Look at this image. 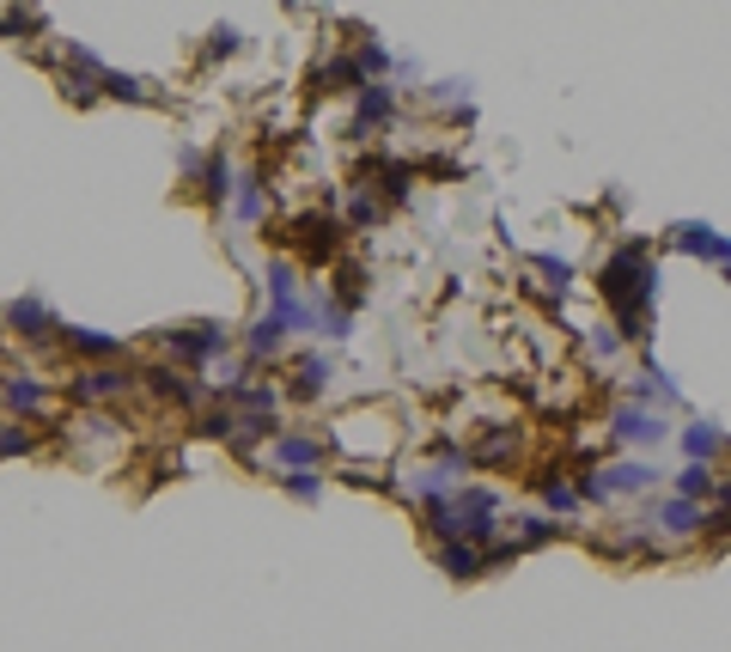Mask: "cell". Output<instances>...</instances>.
<instances>
[{
  "label": "cell",
  "mask_w": 731,
  "mask_h": 652,
  "mask_svg": "<svg viewBox=\"0 0 731 652\" xmlns=\"http://www.w3.org/2000/svg\"><path fill=\"white\" fill-rule=\"evenodd\" d=\"M134 384V372H122V366H85V372H73L68 379V396L73 403H110V396H122Z\"/></svg>",
  "instance_id": "cell-5"
},
{
  "label": "cell",
  "mask_w": 731,
  "mask_h": 652,
  "mask_svg": "<svg viewBox=\"0 0 731 652\" xmlns=\"http://www.w3.org/2000/svg\"><path fill=\"white\" fill-rule=\"evenodd\" d=\"M348 214H353V226H372V220H378V201H372V196H353Z\"/></svg>",
  "instance_id": "cell-26"
},
{
  "label": "cell",
  "mask_w": 731,
  "mask_h": 652,
  "mask_svg": "<svg viewBox=\"0 0 731 652\" xmlns=\"http://www.w3.org/2000/svg\"><path fill=\"white\" fill-rule=\"evenodd\" d=\"M61 348H68V354H80V360H116L122 354V342L116 335H97V330H61Z\"/></svg>",
  "instance_id": "cell-10"
},
{
  "label": "cell",
  "mask_w": 731,
  "mask_h": 652,
  "mask_svg": "<svg viewBox=\"0 0 731 652\" xmlns=\"http://www.w3.org/2000/svg\"><path fill=\"white\" fill-rule=\"evenodd\" d=\"M439 561H445V573H457V579H475L487 567V555L475 549V542H445V549H439Z\"/></svg>",
  "instance_id": "cell-14"
},
{
  "label": "cell",
  "mask_w": 731,
  "mask_h": 652,
  "mask_svg": "<svg viewBox=\"0 0 731 652\" xmlns=\"http://www.w3.org/2000/svg\"><path fill=\"white\" fill-rule=\"evenodd\" d=\"M682 445H689V457H713L725 439H719V427H707V421H701V427H689V433H682Z\"/></svg>",
  "instance_id": "cell-21"
},
{
  "label": "cell",
  "mask_w": 731,
  "mask_h": 652,
  "mask_svg": "<svg viewBox=\"0 0 731 652\" xmlns=\"http://www.w3.org/2000/svg\"><path fill=\"white\" fill-rule=\"evenodd\" d=\"M573 500H579V494H573V488H560V482H548V506H560V513H573Z\"/></svg>",
  "instance_id": "cell-28"
},
{
  "label": "cell",
  "mask_w": 731,
  "mask_h": 652,
  "mask_svg": "<svg viewBox=\"0 0 731 652\" xmlns=\"http://www.w3.org/2000/svg\"><path fill=\"white\" fill-rule=\"evenodd\" d=\"M37 439H43V433H37L31 421L0 415V464H7V457H31V452H37Z\"/></svg>",
  "instance_id": "cell-13"
},
{
  "label": "cell",
  "mask_w": 731,
  "mask_h": 652,
  "mask_svg": "<svg viewBox=\"0 0 731 652\" xmlns=\"http://www.w3.org/2000/svg\"><path fill=\"white\" fill-rule=\"evenodd\" d=\"M0 323H7V335H24L31 348H43V342H55V335H61V323L49 318V306H43L37 293H24V299H7Z\"/></svg>",
  "instance_id": "cell-4"
},
{
  "label": "cell",
  "mask_w": 731,
  "mask_h": 652,
  "mask_svg": "<svg viewBox=\"0 0 731 652\" xmlns=\"http://www.w3.org/2000/svg\"><path fill=\"white\" fill-rule=\"evenodd\" d=\"M658 525H665L670 537H689V530L701 525V513H694L689 500H665V506H658Z\"/></svg>",
  "instance_id": "cell-17"
},
{
  "label": "cell",
  "mask_w": 731,
  "mask_h": 652,
  "mask_svg": "<svg viewBox=\"0 0 731 652\" xmlns=\"http://www.w3.org/2000/svg\"><path fill=\"white\" fill-rule=\"evenodd\" d=\"M609 427H616V439H628V445H658V439H665V421L640 415V408H616Z\"/></svg>",
  "instance_id": "cell-8"
},
{
  "label": "cell",
  "mask_w": 731,
  "mask_h": 652,
  "mask_svg": "<svg viewBox=\"0 0 731 652\" xmlns=\"http://www.w3.org/2000/svg\"><path fill=\"white\" fill-rule=\"evenodd\" d=\"M238 50V31H214V43H207V55H231Z\"/></svg>",
  "instance_id": "cell-27"
},
{
  "label": "cell",
  "mask_w": 731,
  "mask_h": 652,
  "mask_svg": "<svg viewBox=\"0 0 731 652\" xmlns=\"http://www.w3.org/2000/svg\"><path fill=\"white\" fill-rule=\"evenodd\" d=\"M323 384H329V360L323 354H305L299 366H292V391L299 396H323Z\"/></svg>",
  "instance_id": "cell-15"
},
{
  "label": "cell",
  "mask_w": 731,
  "mask_h": 652,
  "mask_svg": "<svg viewBox=\"0 0 731 652\" xmlns=\"http://www.w3.org/2000/svg\"><path fill=\"white\" fill-rule=\"evenodd\" d=\"M104 92H110V99H128V104H141V99H146V86H141V80L110 74V68H104Z\"/></svg>",
  "instance_id": "cell-24"
},
{
  "label": "cell",
  "mask_w": 731,
  "mask_h": 652,
  "mask_svg": "<svg viewBox=\"0 0 731 652\" xmlns=\"http://www.w3.org/2000/svg\"><path fill=\"white\" fill-rule=\"evenodd\" d=\"M134 379H146L158 396H165V403H183V408L202 403V391H195V384L183 379V372H171V366H146V372H134Z\"/></svg>",
  "instance_id": "cell-11"
},
{
  "label": "cell",
  "mask_w": 731,
  "mask_h": 652,
  "mask_svg": "<svg viewBox=\"0 0 731 652\" xmlns=\"http://www.w3.org/2000/svg\"><path fill=\"white\" fill-rule=\"evenodd\" d=\"M670 245L694 250V257H725L731 262V238H713L707 226H670Z\"/></svg>",
  "instance_id": "cell-12"
},
{
  "label": "cell",
  "mask_w": 731,
  "mask_h": 652,
  "mask_svg": "<svg viewBox=\"0 0 731 652\" xmlns=\"http://www.w3.org/2000/svg\"><path fill=\"white\" fill-rule=\"evenodd\" d=\"M202 196H207V201H226V196H231V165L219 159V153L207 159V172H202Z\"/></svg>",
  "instance_id": "cell-19"
},
{
  "label": "cell",
  "mask_w": 731,
  "mask_h": 652,
  "mask_svg": "<svg viewBox=\"0 0 731 652\" xmlns=\"http://www.w3.org/2000/svg\"><path fill=\"white\" fill-rule=\"evenodd\" d=\"M646 482H652L646 464H609V469H597V476H585V494H591V500H609V494H640Z\"/></svg>",
  "instance_id": "cell-6"
},
{
  "label": "cell",
  "mask_w": 731,
  "mask_h": 652,
  "mask_svg": "<svg viewBox=\"0 0 731 652\" xmlns=\"http://www.w3.org/2000/svg\"><path fill=\"white\" fill-rule=\"evenodd\" d=\"M384 116H390V86H366V99H360V128L384 123Z\"/></svg>",
  "instance_id": "cell-20"
},
{
  "label": "cell",
  "mask_w": 731,
  "mask_h": 652,
  "mask_svg": "<svg viewBox=\"0 0 731 652\" xmlns=\"http://www.w3.org/2000/svg\"><path fill=\"white\" fill-rule=\"evenodd\" d=\"M226 403L238 408L244 421H268V415L280 408V391H275V384H238V391H231Z\"/></svg>",
  "instance_id": "cell-9"
},
{
  "label": "cell",
  "mask_w": 731,
  "mask_h": 652,
  "mask_svg": "<svg viewBox=\"0 0 731 652\" xmlns=\"http://www.w3.org/2000/svg\"><path fill=\"white\" fill-rule=\"evenodd\" d=\"M604 293H609V306L621 311L628 335H646V306H652V293H658L652 269H646V245H621L616 257L604 262Z\"/></svg>",
  "instance_id": "cell-1"
},
{
  "label": "cell",
  "mask_w": 731,
  "mask_h": 652,
  "mask_svg": "<svg viewBox=\"0 0 731 652\" xmlns=\"http://www.w3.org/2000/svg\"><path fill=\"white\" fill-rule=\"evenodd\" d=\"M238 220H262V184H256V177H244L238 184Z\"/></svg>",
  "instance_id": "cell-22"
},
{
  "label": "cell",
  "mask_w": 731,
  "mask_h": 652,
  "mask_svg": "<svg viewBox=\"0 0 731 652\" xmlns=\"http://www.w3.org/2000/svg\"><path fill=\"white\" fill-rule=\"evenodd\" d=\"M275 457H280L287 469H311V464H317V439H305V433H287V439L275 445Z\"/></svg>",
  "instance_id": "cell-16"
},
{
  "label": "cell",
  "mask_w": 731,
  "mask_h": 652,
  "mask_svg": "<svg viewBox=\"0 0 731 652\" xmlns=\"http://www.w3.org/2000/svg\"><path fill=\"white\" fill-rule=\"evenodd\" d=\"M287 494H299V500H317V494H323V476H311V469H287Z\"/></svg>",
  "instance_id": "cell-23"
},
{
  "label": "cell",
  "mask_w": 731,
  "mask_h": 652,
  "mask_svg": "<svg viewBox=\"0 0 731 652\" xmlns=\"http://www.w3.org/2000/svg\"><path fill=\"white\" fill-rule=\"evenodd\" d=\"M0 335H7V330H0Z\"/></svg>",
  "instance_id": "cell-29"
},
{
  "label": "cell",
  "mask_w": 731,
  "mask_h": 652,
  "mask_svg": "<svg viewBox=\"0 0 731 652\" xmlns=\"http://www.w3.org/2000/svg\"><path fill=\"white\" fill-rule=\"evenodd\" d=\"M0 408H7L12 421H43L49 415V384L37 379V372H0Z\"/></svg>",
  "instance_id": "cell-3"
},
{
  "label": "cell",
  "mask_w": 731,
  "mask_h": 652,
  "mask_svg": "<svg viewBox=\"0 0 731 652\" xmlns=\"http://www.w3.org/2000/svg\"><path fill=\"white\" fill-rule=\"evenodd\" d=\"M299 238H305V250H311V257H329V250H336V238H341V226H329V220H299Z\"/></svg>",
  "instance_id": "cell-18"
},
{
  "label": "cell",
  "mask_w": 731,
  "mask_h": 652,
  "mask_svg": "<svg viewBox=\"0 0 731 652\" xmlns=\"http://www.w3.org/2000/svg\"><path fill=\"white\" fill-rule=\"evenodd\" d=\"M158 342L177 360H189V366H214L219 348H226V330L219 323H177V330H158Z\"/></svg>",
  "instance_id": "cell-2"
},
{
  "label": "cell",
  "mask_w": 731,
  "mask_h": 652,
  "mask_svg": "<svg viewBox=\"0 0 731 652\" xmlns=\"http://www.w3.org/2000/svg\"><path fill=\"white\" fill-rule=\"evenodd\" d=\"M280 342H287V323H280L275 311H268V318H256L250 330H244V354H250V360H275Z\"/></svg>",
  "instance_id": "cell-7"
},
{
  "label": "cell",
  "mask_w": 731,
  "mask_h": 652,
  "mask_svg": "<svg viewBox=\"0 0 731 652\" xmlns=\"http://www.w3.org/2000/svg\"><path fill=\"white\" fill-rule=\"evenodd\" d=\"M682 494H713V476H707L701 464H689L682 469Z\"/></svg>",
  "instance_id": "cell-25"
}]
</instances>
